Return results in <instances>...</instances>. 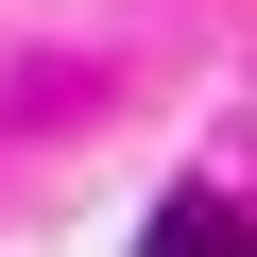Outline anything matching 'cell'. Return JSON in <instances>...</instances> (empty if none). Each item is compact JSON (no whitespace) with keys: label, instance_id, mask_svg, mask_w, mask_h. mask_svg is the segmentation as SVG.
Returning a JSON list of instances; mask_svg holds the SVG:
<instances>
[{"label":"cell","instance_id":"6da1fadb","mask_svg":"<svg viewBox=\"0 0 257 257\" xmlns=\"http://www.w3.org/2000/svg\"><path fill=\"white\" fill-rule=\"evenodd\" d=\"M138 257H240V223H223V206H206V189H172V206H155V223H138Z\"/></svg>","mask_w":257,"mask_h":257}]
</instances>
